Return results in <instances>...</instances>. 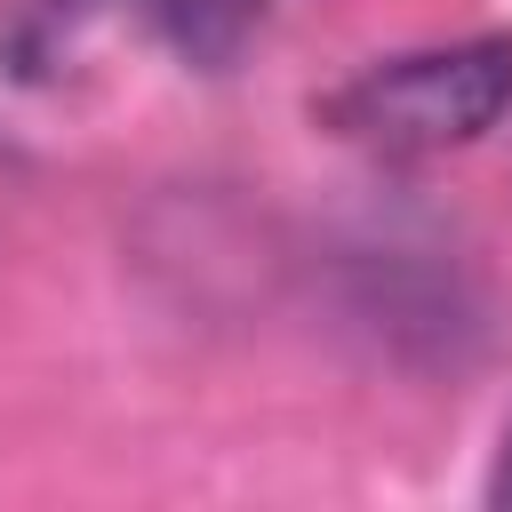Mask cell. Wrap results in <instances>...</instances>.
I'll return each instance as SVG.
<instances>
[{
  "instance_id": "cell-1",
  "label": "cell",
  "mask_w": 512,
  "mask_h": 512,
  "mask_svg": "<svg viewBox=\"0 0 512 512\" xmlns=\"http://www.w3.org/2000/svg\"><path fill=\"white\" fill-rule=\"evenodd\" d=\"M512 112V32H480L456 48H416L368 64L352 88L328 96V120L368 152H448L488 136Z\"/></svg>"
},
{
  "instance_id": "cell-3",
  "label": "cell",
  "mask_w": 512,
  "mask_h": 512,
  "mask_svg": "<svg viewBox=\"0 0 512 512\" xmlns=\"http://www.w3.org/2000/svg\"><path fill=\"white\" fill-rule=\"evenodd\" d=\"M488 504H512V432H504V456H496V472H488Z\"/></svg>"
},
{
  "instance_id": "cell-2",
  "label": "cell",
  "mask_w": 512,
  "mask_h": 512,
  "mask_svg": "<svg viewBox=\"0 0 512 512\" xmlns=\"http://www.w3.org/2000/svg\"><path fill=\"white\" fill-rule=\"evenodd\" d=\"M144 16L192 56V64H224L248 24H256V0H144Z\"/></svg>"
}]
</instances>
